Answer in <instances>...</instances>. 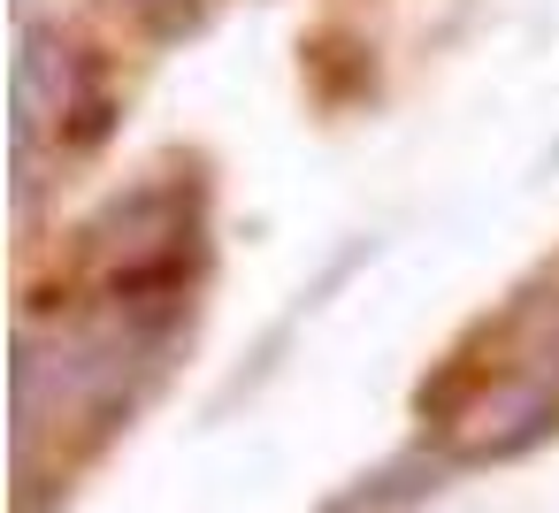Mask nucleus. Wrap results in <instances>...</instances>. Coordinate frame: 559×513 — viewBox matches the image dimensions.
<instances>
[{
  "label": "nucleus",
  "instance_id": "obj_1",
  "mask_svg": "<svg viewBox=\"0 0 559 513\" xmlns=\"http://www.w3.org/2000/svg\"><path fill=\"white\" fill-rule=\"evenodd\" d=\"M123 9H139V16H154V9H162V0H123Z\"/></svg>",
  "mask_w": 559,
  "mask_h": 513
}]
</instances>
